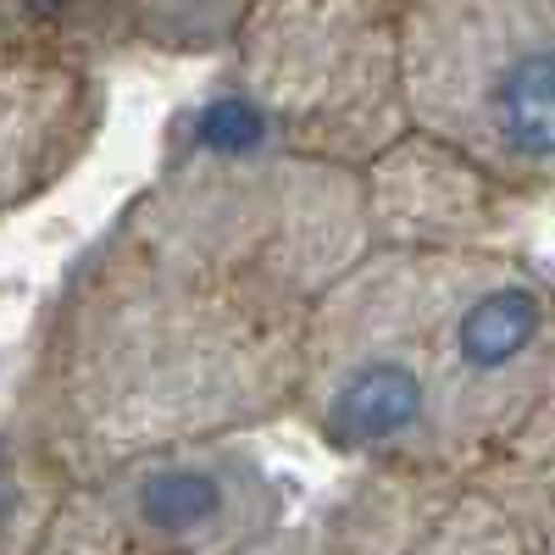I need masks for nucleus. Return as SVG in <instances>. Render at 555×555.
<instances>
[{"instance_id":"423d86ee","label":"nucleus","mask_w":555,"mask_h":555,"mask_svg":"<svg viewBox=\"0 0 555 555\" xmlns=\"http://www.w3.org/2000/svg\"><path fill=\"white\" fill-rule=\"evenodd\" d=\"M83 489L122 539L151 555H245L289 522L284 489L240 439L128 455Z\"/></svg>"},{"instance_id":"ddd939ff","label":"nucleus","mask_w":555,"mask_h":555,"mask_svg":"<svg viewBox=\"0 0 555 555\" xmlns=\"http://www.w3.org/2000/svg\"><path fill=\"white\" fill-rule=\"evenodd\" d=\"M34 555H151V550H139L133 539H122V533L112 528V517H106L101 505L89 500V489L78 483Z\"/></svg>"},{"instance_id":"f03ea898","label":"nucleus","mask_w":555,"mask_h":555,"mask_svg":"<svg viewBox=\"0 0 555 555\" xmlns=\"http://www.w3.org/2000/svg\"><path fill=\"white\" fill-rule=\"evenodd\" d=\"M555 400V284L500 245L384 250L300 334L295 423L350 467L478 473Z\"/></svg>"},{"instance_id":"0eeeda50","label":"nucleus","mask_w":555,"mask_h":555,"mask_svg":"<svg viewBox=\"0 0 555 555\" xmlns=\"http://www.w3.org/2000/svg\"><path fill=\"white\" fill-rule=\"evenodd\" d=\"M106 128L95 62L0 34V222L56 195Z\"/></svg>"},{"instance_id":"9d476101","label":"nucleus","mask_w":555,"mask_h":555,"mask_svg":"<svg viewBox=\"0 0 555 555\" xmlns=\"http://www.w3.org/2000/svg\"><path fill=\"white\" fill-rule=\"evenodd\" d=\"M467 478L500 505L522 555H555V400H544L528 428Z\"/></svg>"},{"instance_id":"39448f33","label":"nucleus","mask_w":555,"mask_h":555,"mask_svg":"<svg viewBox=\"0 0 555 555\" xmlns=\"http://www.w3.org/2000/svg\"><path fill=\"white\" fill-rule=\"evenodd\" d=\"M405 0H250L228 34L222 112L256 139L361 172L405 122Z\"/></svg>"},{"instance_id":"f257e3e1","label":"nucleus","mask_w":555,"mask_h":555,"mask_svg":"<svg viewBox=\"0 0 555 555\" xmlns=\"http://www.w3.org/2000/svg\"><path fill=\"white\" fill-rule=\"evenodd\" d=\"M300 334V306L117 211L39 317L12 423L73 483L145 450L240 439L295 411Z\"/></svg>"},{"instance_id":"20e7f679","label":"nucleus","mask_w":555,"mask_h":555,"mask_svg":"<svg viewBox=\"0 0 555 555\" xmlns=\"http://www.w3.org/2000/svg\"><path fill=\"white\" fill-rule=\"evenodd\" d=\"M400 89L411 133L522 206L555 195V0H405Z\"/></svg>"},{"instance_id":"7ed1b4c3","label":"nucleus","mask_w":555,"mask_h":555,"mask_svg":"<svg viewBox=\"0 0 555 555\" xmlns=\"http://www.w3.org/2000/svg\"><path fill=\"white\" fill-rule=\"evenodd\" d=\"M122 211L300 311L373 250L361 172L256 139L222 106Z\"/></svg>"},{"instance_id":"4468645a","label":"nucleus","mask_w":555,"mask_h":555,"mask_svg":"<svg viewBox=\"0 0 555 555\" xmlns=\"http://www.w3.org/2000/svg\"><path fill=\"white\" fill-rule=\"evenodd\" d=\"M245 555H328V550H322L311 522H284V528H272L261 544H250Z\"/></svg>"},{"instance_id":"f8f14e48","label":"nucleus","mask_w":555,"mask_h":555,"mask_svg":"<svg viewBox=\"0 0 555 555\" xmlns=\"http://www.w3.org/2000/svg\"><path fill=\"white\" fill-rule=\"evenodd\" d=\"M245 7L250 0H117V17L139 44H156L167 56H201L222 51Z\"/></svg>"},{"instance_id":"6e6552de","label":"nucleus","mask_w":555,"mask_h":555,"mask_svg":"<svg viewBox=\"0 0 555 555\" xmlns=\"http://www.w3.org/2000/svg\"><path fill=\"white\" fill-rule=\"evenodd\" d=\"M311 528L328 555H522L512 522L467 473L356 467Z\"/></svg>"},{"instance_id":"9b49d317","label":"nucleus","mask_w":555,"mask_h":555,"mask_svg":"<svg viewBox=\"0 0 555 555\" xmlns=\"http://www.w3.org/2000/svg\"><path fill=\"white\" fill-rule=\"evenodd\" d=\"M78 483L23 423H0V555H34Z\"/></svg>"},{"instance_id":"1a4fd4ad","label":"nucleus","mask_w":555,"mask_h":555,"mask_svg":"<svg viewBox=\"0 0 555 555\" xmlns=\"http://www.w3.org/2000/svg\"><path fill=\"white\" fill-rule=\"evenodd\" d=\"M366 234L384 250H467L500 245L505 222L522 201H512L478 167L450 156L423 133H400L384 156L361 167Z\"/></svg>"}]
</instances>
